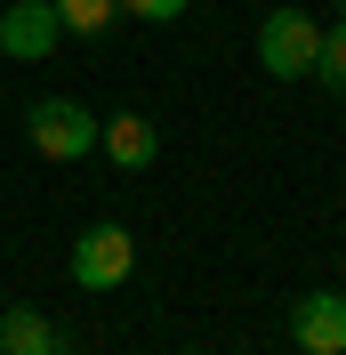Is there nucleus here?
Listing matches in <instances>:
<instances>
[{
  "instance_id": "nucleus-2",
  "label": "nucleus",
  "mask_w": 346,
  "mask_h": 355,
  "mask_svg": "<svg viewBox=\"0 0 346 355\" xmlns=\"http://www.w3.org/2000/svg\"><path fill=\"white\" fill-rule=\"evenodd\" d=\"M314 49H322V24L306 17V8H274V17L258 24V65L274 73V81H306V73H314Z\"/></svg>"
},
{
  "instance_id": "nucleus-5",
  "label": "nucleus",
  "mask_w": 346,
  "mask_h": 355,
  "mask_svg": "<svg viewBox=\"0 0 346 355\" xmlns=\"http://www.w3.org/2000/svg\"><path fill=\"white\" fill-rule=\"evenodd\" d=\"M290 339H298V355H346V299L338 291H306L290 307Z\"/></svg>"
},
{
  "instance_id": "nucleus-6",
  "label": "nucleus",
  "mask_w": 346,
  "mask_h": 355,
  "mask_svg": "<svg viewBox=\"0 0 346 355\" xmlns=\"http://www.w3.org/2000/svg\"><path fill=\"white\" fill-rule=\"evenodd\" d=\"M97 154L113 170H153L161 162V130H153L145 113H113V121H97Z\"/></svg>"
},
{
  "instance_id": "nucleus-11",
  "label": "nucleus",
  "mask_w": 346,
  "mask_h": 355,
  "mask_svg": "<svg viewBox=\"0 0 346 355\" xmlns=\"http://www.w3.org/2000/svg\"><path fill=\"white\" fill-rule=\"evenodd\" d=\"M338 8H346V0H338Z\"/></svg>"
},
{
  "instance_id": "nucleus-1",
  "label": "nucleus",
  "mask_w": 346,
  "mask_h": 355,
  "mask_svg": "<svg viewBox=\"0 0 346 355\" xmlns=\"http://www.w3.org/2000/svg\"><path fill=\"white\" fill-rule=\"evenodd\" d=\"M129 275H137V234L129 226H113V218L81 226V243H73V283L81 291H121Z\"/></svg>"
},
{
  "instance_id": "nucleus-7",
  "label": "nucleus",
  "mask_w": 346,
  "mask_h": 355,
  "mask_svg": "<svg viewBox=\"0 0 346 355\" xmlns=\"http://www.w3.org/2000/svg\"><path fill=\"white\" fill-rule=\"evenodd\" d=\"M0 355H57V323L41 307H8L0 315Z\"/></svg>"
},
{
  "instance_id": "nucleus-4",
  "label": "nucleus",
  "mask_w": 346,
  "mask_h": 355,
  "mask_svg": "<svg viewBox=\"0 0 346 355\" xmlns=\"http://www.w3.org/2000/svg\"><path fill=\"white\" fill-rule=\"evenodd\" d=\"M57 41H65V24H57V8H48V0H8V17H0V57L41 65Z\"/></svg>"
},
{
  "instance_id": "nucleus-3",
  "label": "nucleus",
  "mask_w": 346,
  "mask_h": 355,
  "mask_svg": "<svg viewBox=\"0 0 346 355\" xmlns=\"http://www.w3.org/2000/svg\"><path fill=\"white\" fill-rule=\"evenodd\" d=\"M24 130H33V154L41 162H89L97 154V113L73 105V97H41Z\"/></svg>"
},
{
  "instance_id": "nucleus-8",
  "label": "nucleus",
  "mask_w": 346,
  "mask_h": 355,
  "mask_svg": "<svg viewBox=\"0 0 346 355\" xmlns=\"http://www.w3.org/2000/svg\"><path fill=\"white\" fill-rule=\"evenodd\" d=\"M48 8H57V24H65V33H81V41L113 33V17H121L113 0H48Z\"/></svg>"
},
{
  "instance_id": "nucleus-12",
  "label": "nucleus",
  "mask_w": 346,
  "mask_h": 355,
  "mask_svg": "<svg viewBox=\"0 0 346 355\" xmlns=\"http://www.w3.org/2000/svg\"><path fill=\"white\" fill-rule=\"evenodd\" d=\"M185 355H194V347H185Z\"/></svg>"
},
{
  "instance_id": "nucleus-10",
  "label": "nucleus",
  "mask_w": 346,
  "mask_h": 355,
  "mask_svg": "<svg viewBox=\"0 0 346 355\" xmlns=\"http://www.w3.org/2000/svg\"><path fill=\"white\" fill-rule=\"evenodd\" d=\"M113 8H121V17H145V24H177L194 0H113Z\"/></svg>"
},
{
  "instance_id": "nucleus-9",
  "label": "nucleus",
  "mask_w": 346,
  "mask_h": 355,
  "mask_svg": "<svg viewBox=\"0 0 346 355\" xmlns=\"http://www.w3.org/2000/svg\"><path fill=\"white\" fill-rule=\"evenodd\" d=\"M314 73H322V81L338 89V97H346V17H338V24L322 33V49H314Z\"/></svg>"
}]
</instances>
